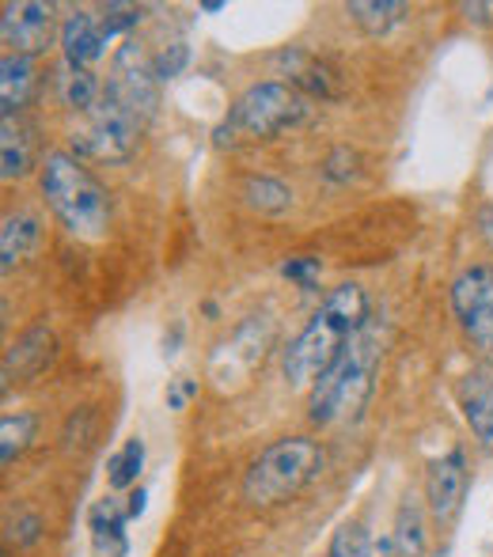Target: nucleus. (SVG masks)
<instances>
[{"instance_id": "obj_1", "label": "nucleus", "mask_w": 493, "mask_h": 557, "mask_svg": "<svg viewBox=\"0 0 493 557\" xmlns=\"http://www.w3.org/2000/svg\"><path fill=\"white\" fill-rule=\"evenodd\" d=\"M369 296L361 285H338L316 315L304 323V331L288 342L285 349V380L288 387H316V380L346 352V345L361 334V326L369 323Z\"/></svg>"}, {"instance_id": "obj_2", "label": "nucleus", "mask_w": 493, "mask_h": 557, "mask_svg": "<svg viewBox=\"0 0 493 557\" xmlns=\"http://www.w3.org/2000/svg\"><path fill=\"white\" fill-rule=\"evenodd\" d=\"M380 323L369 319L361 326V334L346 345L338 360L326 368L311 387V421L316 425H338V421H357L361 410L369 406L372 387H375V364H380Z\"/></svg>"}, {"instance_id": "obj_3", "label": "nucleus", "mask_w": 493, "mask_h": 557, "mask_svg": "<svg viewBox=\"0 0 493 557\" xmlns=\"http://www.w3.org/2000/svg\"><path fill=\"white\" fill-rule=\"evenodd\" d=\"M38 186L65 232L81 235V239H103L111 227V198H107L103 183L73 152L46 156Z\"/></svg>"}, {"instance_id": "obj_4", "label": "nucleus", "mask_w": 493, "mask_h": 557, "mask_svg": "<svg viewBox=\"0 0 493 557\" xmlns=\"http://www.w3.org/2000/svg\"><path fill=\"white\" fill-rule=\"evenodd\" d=\"M326 467V451L311 436H281L258 451L244 474V500L255 508L285 505L300 490H308Z\"/></svg>"}, {"instance_id": "obj_5", "label": "nucleus", "mask_w": 493, "mask_h": 557, "mask_svg": "<svg viewBox=\"0 0 493 557\" xmlns=\"http://www.w3.org/2000/svg\"><path fill=\"white\" fill-rule=\"evenodd\" d=\"M308 117V99L281 81H262L250 84L244 96L232 103L229 117L217 125L213 140L221 148H232L239 140H270L278 133L293 129Z\"/></svg>"}, {"instance_id": "obj_6", "label": "nucleus", "mask_w": 493, "mask_h": 557, "mask_svg": "<svg viewBox=\"0 0 493 557\" xmlns=\"http://www.w3.org/2000/svg\"><path fill=\"white\" fill-rule=\"evenodd\" d=\"M140 117L133 111H125L114 99H99L96 111L84 114V125L73 129V156H88V160H107V163H122L137 152L140 140Z\"/></svg>"}, {"instance_id": "obj_7", "label": "nucleus", "mask_w": 493, "mask_h": 557, "mask_svg": "<svg viewBox=\"0 0 493 557\" xmlns=\"http://www.w3.org/2000/svg\"><path fill=\"white\" fill-rule=\"evenodd\" d=\"M156 88H160V81H156V73H152V58H148L140 42L125 38L111 61V76H107L103 96L122 103L125 111H133L140 122H148L156 103H160V91Z\"/></svg>"}, {"instance_id": "obj_8", "label": "nucleus", "mask_w": 493, "mask_h": 557, "mask_svg": "<svg viewBox=\"0 0 493 557\" xmlns=\"http://www.w3.org/2000/svg\"><path fill=\"white\" fill-rule=\"evenodd\" d=\"M452 311L479 349L493 357V262H474L452 281Z\"/></svg>"}, {"instance_id": "obj_9", "label": "nucleus", "mask_w": 493, "mask_h": 557, "mask_svg": "<svg viewBox=\"0 0 493 557\" xmlns=\"http://www.w3.org/2000/svg\"><path fill=\"white\" fill-rule=\"evenodd\" d=\"M0 35H4L8 53L38 58V53H46V46L53 42V35H61L58 8L42 4V0H15V4H4Z\"/></svg>"}, {"instance_id": "obj_10", "label": "nucleus", "mask_w": 493, "mask_h": 557, "mask_svg": "<svg viewBox=\"0 0 493 557\" xmlns=\"http://www.w3.org/2000/svg\"><path fill=\"white\" fill-rule=\"evenodd\" d=\"M467 497V455L459 447H452L448 455L429 462L426 474V500L429 512H433L436 523H452Z\"/></svg>"}, {"instance_id": "obj_11", "label": "nucleus", "mask_w": 493, "mask_h": 557, "mask_svg": "<svg viewBox=\"0 0 493 557\" xmlns=\"http://www.w3.org/2000/svg\"><path fill=\"white\" fill-rule=\"evenodd\" d=\"M456 403L474 444L493 455V368L479 364L456 383Z\"/></svg>"}, {"instance_id": "obj_12", "label": "nucleus", "mask_w": 493, "mask_h": 557, "mask_svg": "<svg viewBox=\"0 0 493 557\" xmlns=\"http://www.w3.org/2000/svg\"><path fill=\"white\" fill-rule=\"evenodd\" d=\"M125 523H130V508H125L119 497L96 500V508L88 512L91 550H96V557H125V554H130Z\"/></svg>"}, {"instance_id": "obj_13", "label": "nucleus", "mask_w": 493, "mask_h": 557, "mask_svg": "<svg viewBox=\"0 0 493 557\" xmlns=\"http://www.w3.org/2000/svg\"><path fill=\"white\" fill-rule=\"evenodd\" d=\"M103 27H99V15L91 12H73L61 23V50H65V65L88 69L91 61L103 58Z\"/></svg>"}, {"instance_id": "obj_14", "label": "nucleus", "mask_w": 493, "mask_h": 557, "mask_svg": "<svg viewBox=\"0 0 493 557\" xmlns=\"http://www.w3.org/2000/svg\"><path fill=\"white\" fill-rule=\"evenodd\" d=\"M50 357H53V334L46 331V326H30V331L23 334L12 349H8V357H4V387L12 380L15 383L35 380V375L50 364Z\"/></svg>"}, {"instance_id": "obj_15", "label": "nucleus", "mask_w": 493, "mask_h": 557, "mask_svg": "<svg viewBox=\"0 0 493 557\" xmlns=\"http://www.w3.org/2000/svg\"><path fill=\"white\" fill-rule=\"evenodd\" d=\"M35 168V129L20 114L0 122V178L15 183Z\"/></svg>"}, {"instance_id": "obj_16", "label": "nucleus", "mask_w": 493, "mask_h": 557, "mask_svg": "<svg viewBox=\"0 0 493 557\" xmlns=\"http://www.w3.org/2000/svg\"><path fill=\"white\" fill-rule=\"evenodd\" d=\"M38 239H42V224L35 213H8L4 227H0V270H20L35 255Z\"/></svg>"}, {"instance_id": "obj_17", "label": "nucleus", "mask_w": 493, "mask_h": 557, "mask_svg": "<svg viewBox=\"0 0 493 557\" xmlns=\"http://www.w3.org/2000/svg\"><path fill=\"white\" fill-rule=\"evenodd\" d=\"M38 88L35 58H20V53H4L0 61V103H4V117H15L30 103Z\"/></svg>"}, {"instance_id": "obj_18", "label": "nucleus", "mask_w": 493, "mask_h": 557, "mask_svg": "<svg viewBox=\"0 0 493 557\" xmlns=\"http://www.w3.org/2000/svg\"><path fill=\"white\" fill-rule=\"evenodd\" d=\"M281 61L288 65V76H293V88L308 91V96H319V99H334L338 96V73H334L331 65H323V61L308 58V53L293 50V53H281Z\"/></svg>"}, {"instance_id": "obj_19", "label": "nucleus", "mask_w": 493, "mask_h": 557, "mask_svg": "<svg viewBox=\"0 0 493 557\" xmlns=\"http://www.w3.org/2000/svg\"><path fill=\"white\" fill-rule=\"evenodd\" d=\"M58 96L61 103L69 107V111H96V103L103 99V91H99V81L91 69H76V65H61L58 69Z\"/></svg>"}, {"instance_id": "obj_20", "label": "nucleus", "mask_w": 493, "mask_h": 557, "mask_svg": "<svg viewBox=\"0 0 493 557\" xmlns=\"http://www.w3.org/2000/svg\"><path fill=\"white\" fill-rule=\"evenodd\" d=\"M346 15L369 38H380V35H387L391 27H398V23H403L406 4H398V0H349Z\"/></svg>"}, {"instance_id": "obj_21", "label": "nucleus", "mask_w": 493, "mask_h": 557, "mask_svg": "<svg viewBox=\"0 0 493 557\" xmlns=\"http://www.w3.org/2000/svg\"><path fill=\"white\" fill-rule=\"evenodd\" d=\"M38 433V418L27 410H15V413H4L0 418V462L4 467H15L23 459V451L30 447Z\"/></svg>"}, {"instance_id": "obj_22", "label": "nucleus", "mask_w": 493, "mask_h": 557, "mask_svg": "<svg viewBox=\"0 0 493 557\" xmlns=\"http://www.w3.org/2000/svg\"><path fill=\"white\" fill-rule=\"evenodd\" d=\"M140 470H145V441H140V436H130V441L111 455V462H107V482H111L114 493L137 490Z\"/></svg>"}, {"instance_id": "obj_23", "label": "nucleus", "mask_w": 493, "mask_h": 557, "mask_svg": "<svg viewBox=\"0 0 493 557\" xmlns=\"http://www.w3.org/2000/svg\"><path fill=\"white\" fill-rule=\"evenodd\" d=\"M244 201L247 209H255V213H285L288 206H293V190H288L285 183H278V178H266V175H255L244 183Z\"/></svg>"}, {"instance_id": "obj_24", "label": "nucleus", "mask_w": 493, "mask_h": 557, "mask_svg": "<svg viewBox=\"0 0 493 557\" xmlns=\"http://www.w3.org/2000/svg\"><path fill=\"white\" fill-rule=\"evenodd\" d=\"M391 543L398 546L403 557H421V550H426V520H421V508L414 497H406L403 508H398L395 539H391Z\"/></svg>"}, {"instance_id": "obj_25", "label": "nucleus", "mask_w": 493, "mask_h": 557, "mask_svg": "<svg viewBox=\"0 0 493 557\" xmlns=\"http://www.w3.org/2000/svg\"><path fill=\"white\" fill-rule=\"evenodd\" d=\"M323 557H372V535L365 531V523H342L334 531L331 546H326Z\"/></svg>"}, {"instance_id": "obj_26", "label": "nucleus", "mask_w": 493, "mask_h": 557, "mask_svg": "<svg viewBox=\"0 0 493 557\" xmlns=\"http://www.w3.org/2000/svg\"><path fill=\"white\" fill-rule=\"evenodd\" d=\"M140 20H145V8L125 4V0H114V4H107L103 12H99V27H103L107 42H111V38H119V35H130Z\"/></svg>"}, {"instance_id": "obj_27", "label": "nucleus", "mask_w": 493, "mask_h": 557, "mask_svg": "<svg viewBox=\"0 0 493 557\" xmlns=\"http://www.w3.org/2000/svg\"><path fill=\"white\" fill-rule=\"evenodd\" d=\"M186 61H190V50H186V42H171L163 53H156L152 58V73H156V81H175L178 73L186 69Z\"/></svg>"}, {"instance_id": "obj_28", "label": "nucleus", "mask_w": 493, "mask_h": 557, "mask_svg": "<svg viewBox=\"0 0 493 557\" xmlns=\"http://www.w3.org/2000/svg\"><path fill=\"white\" fill-rule=\"evenodd\" d=\"M281 273H285L288 281H296V285L311 288V281L319 277V258H311V255L288 258V262H281Z\"/></svg>"}, {"instance_id": "obj_29", "label": "nucleus", "mask_w": 493, "mask_h": 557, "mask_svg": "<svg viewBox=\"0 0 493 557\" xmlns=\"http://www.w3.org/2000/svg\"><path fill=\"white\" fill-rule=\"evenodd\" d=\"M198 395V380H186V375H178V380L168 383V406L171 410H186V403Z\"/></svg>"}, {"instance_id": "obj_30", "label": "nucleus", "mask_w": 493, "mask_h": 557, "mask_svg": "<svg viewBox=\"0 0 493 557\" xmlns=\"http://www.w3.org/2000/svg\"><path fill=\"white\" fill-rule=\"evenodd\" d=\"M342 163H357V156L349 152V148H334V156L323 168V175L331 178V183H349V175H354V168H342Z\"/></svg>"}, {"instance_id": "obj_31", "label": "nucleus", "mask_w": 493, "mask_h": 557, "mask_svg": "<svg viewBox=\"0 0 493 557\" xmlns=\"http://www.w3.org/2000/svg\"><path fill=\"white\" fill-rule=\"evenodd\" d=\"M38 531H42V520H38L35 512H23V516H15V523H12V535H15V543L20 546H30L38 539Z\"/></svg>"}, {"instance_id": "obj_32", "label": "nucleus", "mask_w": 493, "mask_h": 557, "mask_svg": "<svg viewBox=\"0 0 493 557\" xmlns=\"http://www.w3.org/2000/svg\"><path fill=\"white\" fill-rule=\"evenodd\" d=\"M145 500H148V493H145V490H133L130 497H125V508H130V520H137V516L145 512Z\"/></svg>"}, {"instance_id": "obj_33", "label": "nucleus", "mask_w": 493, "mask_h": 557, "mask_svg": "<svg viewBox=\"0 0 493 557\" xmlns=\"http://www.w3.org/2000/svg\"><path fill=\"white\" fill-rule=\"evenodd\" d=\"M479 232H482V239L493 247V206H482L479 209Z\"/></svg>"}, {"instance_id": "obj_34", "label": "nucleus", "mask_w": 493, "mask_h": 557, "mask_svg": "<svg viewBox=\"0 0 493 557\" xmlns=\"http://www.w3.org/2000/svg\"><path fill=\"white\" fill-rule=\"evenodd\" d=\"M224 0H209V4H201V12H221Z\"/></svg>"}]
</instances>
